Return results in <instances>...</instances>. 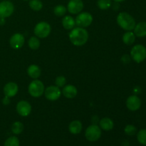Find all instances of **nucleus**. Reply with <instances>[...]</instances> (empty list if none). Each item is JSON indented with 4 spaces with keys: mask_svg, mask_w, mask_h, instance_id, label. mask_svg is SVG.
<instances>
[{
    "mask_svg": "<svg viewBox=\"0 0 146 146\" xmlns=\"http://www.w3.org/2000/svg\"><path fill=\"white\" fill-rule=\"evenodd\" d=\"M14 6L10 1H3L0 2V17L7 18L14 13Z\"/></svg>",
    "mask_w": 146,
    "mask_h": 146,
    "instance_id": "obj_8",
    "label": "nucleus"
},
{
    "mask_svg": "<svg viewBox=\"0 0 146 146\" xmlns=\"http://www.w3.org/2000/svg\"><path fill=\"white\" fill-rule=\"evenodd\" d=\"M69 39L76 46H84L88 39V33L84 28H74L69 33Z\"/></svg>",
    "mask_w": 146,
    "mask_h": 146,
    "instance_id": "obj_1",
    "label": "nucleus"
},
{
    "mask_svg": "<svg viewBox=\"0 0 146 146\" xmlns=\"http://www.w3.org/2000/svg\"><path fill=\"white\" fill-rule=\"evenodd\" d=\"M4 24H5V18L0 17V25H3Z\"/></svg>",
    "mask_w": 146,
    "mask_h": 146,
    "instance_id": "obj_33",
    "label": "nucleus"
},
{
    "mask_svg": "<svg viewBox=\"0 0 146 146\" xmlns=\"http://www.w3.org/2000/svg\"><path fill=\"white\" fill-rule=\"evenodd\" d=\"M62 94L66 98H75L78 94L77 88L73 85H67L63 88Z\"/></svg>",
    "mask_w": 146,
    "mask_h": 146,
    "instance_id": "obj_15",
    "label": "nucleus"
},
{
    "mask_svg": "<svg viewBox=\"0 0 146 146\" xmlns=\"http://www.w3.org/2000/svg\"><path fill=\"white\" fill-rule=\"evenodd\" d=\"M61 94V90L56 86H51L46 88L44 91L45 97L51 101H54L60 98Z\"/></svg>",
    "mask_w": 146,
    "mask_h": 146,
    "instance_id": "obj_9",
    "label": "nucleus"
},
{
    "mask_svg": "<svg viewBox=\"0 0 146 146\" xmlns=\"http://www.w3.org/2000/svg\"><path fill=\"white\" fill-rule=\"evenodd\" d=\"M131 57L136 63H141L146 58V48L143 45L137 44L131 51Z\"/></svg>",
    "mask_w": 146,
    "mask_h": 146,
    "instance_id": "obj_4",
    "label": "nucleus"
},
{
    "mask_svg": "<svg viewBox=\"0 0 146 146\" xmlns=\"http://www.w3.org/2000/svg\"><path fill=\"white\" fill-rule=\"evenodd\" d=\"M29 4L30 8L36 11H40L43 8V3L40 0H30Z\"/></svg>",
    "mask_w": 146,
    "mask_h": 146,
    "instance_id": "obj_23",
    "label": "nucleus"
},
{
    "mask_svg": "<svg viewBox=\"0 0 146 146\" xmlns=\"http://www.w3.org/2000/svg\"><path fill=\"white\" fill-rule=\"evenodd\" d=\"M135 41V35L131 31H127L123 36V41L126 45H131Z\"/></svg>",
    "mask_w": 146,
    "mask_h": 146,
    "instance_id": "obj_21",
    "label": "nucleus"
},
{
    "mask_svg": "<svg viewBox=\"0 0 146 146\" xmlns=\"http://www.w3.org/2000/svg\"><path fill=\"white\" fill-rule=\"evenodd\" d=\"M4 146H19V141L16 136H11L6 140Z\"/></svg>",
    "mask_w": 146,
    "mask_h": 146,
    "instance_id": "obj_27",
    "label": "nucleus"
},
{
    "mask_svg": "<svg viewBox=\"0 0 146 146\" xmlns=\"http://www.w3.org/2000/svg\"><path fill=\"white\" fill-rule=\"evenodd\" d=\"M55 84L56 86H58V88L59 87H64L65 86V84H66V79L63 76H58L56 78Z\"/></svg>",
    "mask_w": 146,
    "mask_h": 146,
    "instance_id": "obj_30",
    "label": "nucleus"
},
{
    "mask_svg": "<svg viewBox=\"0 0 146 146\" xmlns=\"http://www.w3.org/2000/svg\"><path fill=\"white\" fill-rule=\"evenodd\" d=\"M137 139L142 145H146V129H141L137 134Z\"/></svg>",
    "mask_w": 146,
    "mask_h": 146,
    "instance_id": "obj_28",
    "label": "nucleus"
},
{
    "mask_svg": "<svg viewBox=\"0 0 146 146\" xmlns=\"http://www.w3.org/2000/svg\"><path fill=\"white\" fill-rule=\"evenodd\" d=\"M29 93L31 96L34 98H38L44 94L45 88H44V84L42 81L39 80H34L30 83L28 88Z\"/></svg>",
    "mask_w": 146,
    "mask_h": 146,
    "instance_id": "obj_3",
    "label": "nucleus"
},
{
    "mask_svg": "<svg viewBox=\"0 0 146 146\" xmlns=\"http://www.w3.org/2000/svg\"><path fill=\"white\" fill-rule=\"evenodd\" d=\"M17 111L21 116H28L31 112V104L27 101H20L17 105Z\"/></svg>",
    "mask_w": 146,
    "mask_h": 146,
    "instance_id": "obj_12",
    "label": "nucleus"
},
{
    "mask_svg": "<svg viewBox=\"0 0 146 146\" xmlns=\"http://www.w3.org/2000/svg\"><path fill=\"white\" fill-rule=\"evenodd\" d=\"M51 31V26L46 21H41L36 25L34 28V34L40 38H46Z\"/></svg>",
    "mask_w": 146,
    "mask_h": 146,
    "instance_id": "obj_5",
    "label": "nucleus"
},
{
    "mask_svg": "<svg viewBox=\"0 0 146 146\" xmlns=\"http://www.w3.org/2000/svg\"><path fill=\"white\" fill-rule=\"evenodd\" d=\"M41 69L38 67V66L32 64L29 66L27 68V74L31 78H38L41 76Z\"/></svg>",
    "mask_w": 146,
    "mask_h": 146,
    "instance_id": "obj_19",
    "label": "nucleus"
},
{
    "mask_svg": "<svg viewBox=\"0 0 146 146\" xmlns=\"http://www.w3.org/2000/svg\"><path fill=\"white\" fill-rule=\"evenodd\" d=\"M126 106L130 111H135L141 106V101L136 95H133L128 97L126 101Z\"/></svg>",
    "mask_w": 146,
    "mask_h": 146,
    "instance_id": "obj_13",
    "label": "nucleus"
},
{
    "mask_svg": "<svg viewBox=\"0 0 146 146\" xmlns=\"http://www.w3.org/2000/svg\"><path fill=\"white\" fill-rule=\"evenodd\" d=\"M9 103H10L9 97H7L5 96V97H4L2 100V104H4V105H8V104H9Z\"/></svg>",
    "mask_w": 146,
    "mask_h": 146,
    "instance_id": "obj_32",
    "label": "nucleus"
},
{
    "mask_svg": "<svg viewBox=\"0 0 146 146\" xmlns=\"http://www.w3.org/2000/svg\"><path fill=\"white\" fill-rule=\"evenodd\" d=\"M100 128L106 131H109L113 128V121L109 118H104L99 121Z\"/></svg>",
    "mask_w": 146,
    "mask_h": 146,
    "instance_id": "obj_18",
    "label": "nucleus"
},
{
    "mask_svg": "<svg viewBox=\"0 0 146 146\" xmlns=\"http://www.w3.org/2000/svg\"><path fill=\"white\" fill-rule=\"evenodd\" d=\"M117 23L120 27L126 31H132L136 25L133 17L127 12H121L118 14L117 17Z\"/></svg>",
    "mask_w": 146,
    "mask_h": 146,
    "instance_id": "obj_2",
    "label": "nucleus"
},
{
    "mask_svg": "<svg viewBox=\"0 0 146 146\" xmlns=\"http://www.w3.org/2000/svg\"><path fill=\"white\" fill-rule=\"evenodd\" d=\"M76 21L71 16H65L62 19V25L66 30L73 29L75 27Z\"/></svg>",
    "mask_w": 146,
    "mask_h": 146,
    "instance_id": "obj_20",
    "label": "nucleus"
},
{
    "mask_svg": "<svg viewBox=\"0 0 146 146\" xmlns=\"http://www.w3.org/2000/svg\"><path fill=\"white\" fill-rule=\"evenodd\" d=\"M121 61L123 64H129L131 62V57L128 54H125L121 57Z\"/></svg>",
    "mask_w": 146,
    "mask_h": 146,
    "instance_id": "obj_31",
    "label": "nucleus"
},
{
    "mask_svg": "<svg viewBox=\"0 0 146 146\" xmlns=\"http://www.w3.org/2000/svg\"><path fill=\"white\" fill-rule=\"evenodd\" d=\"M75 21L78 27L84 28L91 25L93 21V17L90 13L82 12L77 16Z\"/></svg>",
    "mask_w": 146,
    "mask_h": 146,
    "instance_id": "obj_7",
    "label": "nucleus"
},
{
    "mask_svg": "<svg viewBox=\"0 0 146 146\" xmlns=\"http://www.w3.org/2000/svg\"><path fill=\"white\" fill-rule=\"evenodd\" d=\"M18 90L19 87L16 83L9 82L4 87V95L6 96L11 98L17 95V94L18 93Z\"/></svg>",
    "mask_w": 146,
    "mask_h": 146,
    "instance_id": "obj_14",
    "label": "nucleus"
},
{
    "mask_svg": "<svg viewBox=\"0 0 146 146\" xmlns=\"http://www.w3.org/2000/svg\"><path fill=\"white\" fill-rule=\"evenodd\" d=\"M23 131H24V125L22 123L19 122V121L14 122L11 125V131L13 133L16 134V135L21 133Z\"/></svg>",
    "mask_w": 146,
    "mask_h": 146,
    "instance_id": "obj_22",
    "label": "nucleus"
},
{
    "mask_svg": "<svg viewBox=\"0 0 146 146\" xmlns=\"http://www.w3.org/2000/svg\"><path fill=\"white\" fill-rule=\"evenodd\" d=\"M25 39L24 36L19 33H16L14 35L11 36L9 40V44L11 48L14 49H19L24 46Z\"/></svg>",
    "mask_w": 146,
    "mask_h": 146,
    "instance_id": "obj_11",
    "label": "nucleus"
},
{
    "mask_svg": "<svg viewBox=\"0 0 146 146\" xmlns=\"http://www.w3.org/2000/svg\"><path fill=\"white\" fill-rule=\"evenodd\" d=\"M66 8L64 5H57L54 8V13L57 17H63L66 13Z\"/></svg>",
    "mask_w": 146,
    "mask_h": 146,
    "instance_id": "obj_26",
    "label": "nucleus"
},
{
    "mask_svg": "<svg viewBox=\"0 0 146 146\" xmlns=\"http://www.w3.org/2000/svg\"><path fill=\"white\" fill-rule=\"evenodd\" d=\"M24 1H27V0H24Z\"/></svg>",
    "mask_w": 146,
    "mask_h": 146,
    "instance_id": "obj_35",
    "label": "nucleus"
},
{
    "mask_svg": "<svg viewBox=\"0 0 146 146\" xmlns=\"http://www.w3.org/2000/svg\"><path fill=\"white\" fill-rule=\"evenodd\" d=\"M82 123H81V121H78V120H76V121H74L70 123L69 126H68L70 133L74 134V135L80 133L81 131H82Z\"/></svg>",
    "mask_w": 146,
    "mask_h": 146,
    "instance_id": "obj_17",
    "label": "nucleus"
},
{
    "mask_svg": "<svg viewBox=\"0 0 146 146\" xmlns=\"http://www.w3.org/2000/svg\"><path fill=\"white\" fill-rule=\"evenodd\" d=\"M134 34L138 37L146 36V22L141 21L136 24L134 28Z\"/></svg>",
    "mask_w": 146,
    "mask_h": 146,
    "instance_id": "obj_16",
    "label": "nucleus"
},
{
    "mask_svg": "<svg viewBox=\"0 0 146 146\" xmlns=\"http://www.w3.org/2000/svg\"><path fill=\"white\" fill-rule=\"evenodd\" d=\"M124 132L128 135L132 136V135H135V133H137V128L133 125H128L124 128Z\"/></svg>",
    "mask_w": 146,
    "mask_h": 146,
    "instance_id": "obj_29",
    "label": "nucleus"
},
{
    "mask_svg": "<svg viewBox=\"0 0 146 146\" xmlns=\"http://www.w3.org/2000/svg\"><path fill=\"white\" fill-rule=\"evenodd\" d=\"M29 46L32 50H36L39 48L40 46V41L37 37L32 36L29 40Z\"/></svg>",
    "mask_w": 146,
    "mask_h": 146,
    "instance_id": "obj_24",
    "label": "nucleus"
},
{
    "mask_svg": "<svg viewBox=\"0 0 146 146\" xmlns=\"http://www.w3.org/2000/svg\"><path fill=\"white\" fill-rule=\"evenodd\" d=\"M111 0H98L97 5L101 10L108 9L111 7Z\"/></svg>",
    "mask_w": 146,
    "mask_h": 146,
    "instance_id": "obj_25",
    "label": "nucleus"
},
{
    "mask_svg": "<svg viewBox=\"0 0 146 146\" xmlns=\"http://www.w3.org/2000/svg\"><path fill=\"white\" fill-rule=\"evenodd\" d=\"M84 7L82 0H70L67 5V9L71 14H77L82 11Z\"/></svg>",
    "mask_w": 146,
    "mask_h": 146,
    "instance_id": "obj_10",
    "label": "nucleus"
},
{
    "mask_svg": "<svg viewBox=\"0 0 146 146\" xmlns=\"http://www.w3.org/2000/svg\"><path fill=\"white\" fill-rule=\"evenodd\" d=\"M113 1H115V2H121V1H123L125 0H113Z\"/></svg>",
    "mask_w": 146,
    "mask_h": 146,
    "instance_id": "obj_34",
    "label": "nucleus"
},
{
    "mask_svg": "<svg viewBox=\"0 0 146 146\" xmlns=\"http://www.w3.org/2000/svg\"><path fill=\"white\" fill-rule=\"evenodd\" d=\"M85 136L86 139L91 142H95L98 141L101 136V128L96 124L90 125L86 130Z\"/></svg>",
    "mask_w": 146,
    "mask_h": 146,
    "instance_id": "obj_6",
    "label": "nucleus"
}]
</instances>
